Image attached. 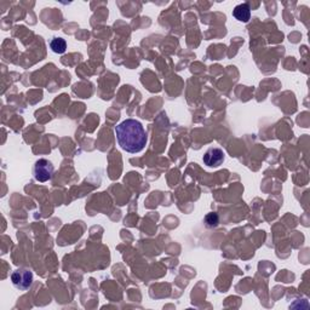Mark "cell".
Listing matches in <instances>:
<instances>
[{
    "mask_svg": "<svg viewBox=\"0 0 310 310\" xmlns=\"http://www.w3.org/2000/svg\"><path fill=\"white\" fill-rule=\"evenodd\" d=\"M11 281L20 291H27L33 285V273L27 269H18L11 274Z\"/></svg>",
    "mask_w": 310,
    "mask_h": 310,
    "instance_id": "cell-2",
    "label": "cell"
},
{
    "mask_svg": "<svg viewBox=\"0 0 310 310\" xmlns=\"http://www.w3.org/2000/svg\"><path fill=\"white\" fill-rule=\"evenodd\" d=\"M232 16L240 22H248L251 18V10L248 4H239L238 6H235V9L232 10Z\"/></svg>",
    "mask_w": 310,
    "mask_h": 310,
    "instance_id": "cell-5",
    "label": "cell"
},
{
    "mask_svg": "<svg viewBox=\"0 0 310 310\" xmlns=\"http://www.w3.org/2000/svg\"><path fill=\"white\" fill-rule=\"evenodd\" d=\"M50 48L55 53H65L67 50V43L62 38H53L50 42Z\"/></svg>",
    "mask_w": 310,
    "mask_h": 310,
    "instance_id": "cell-6",
    "label": "cell"
},
{
    "mask_svg": "<svg viewBox=\"0 0 310 310\" xmlns=\"http://www.w3.org/2000/svg\"><path fill=\"white\" fill-rule=\"evenodd\" d=\"M118 143L127 153L136 154L144 149L147 144V133L138 120L126 119L115 127Z\"/></svg>",
    "mask_w": 310,
    "mask_h": 310,
    "instance_id": "cell-1",
    "label": "cell"
},
{
    "mask_svg": "<svg viewBox=\"0 0 310 310\" xmlns=\"http://www.w3.org/2000/svg\"><path fill=\"white\" fill-rule=\"evenodd\" d=\"M224 153L220 148H210L204 155V163L208 167H218L223 164Z\"/></svg>",
    "mask_w": 310,
    "mask_h": 310,
    "instance_id": "cell-4",
    "label": "cell"
},
{
    "mask_svg": "<svg viewBox=\"0 0 310 310\" xmlns=\"http://www.w3.org/2000/svg\"><path fill=\"white\" fill-rule=\"evenodd\" d=\"M53 171H55V168H53V165L51 161L46 159H39L34 165V170H33V172H34L35 180L44 183V182H48L49 180H51Z\"/></svg>",
    "mask_w": 310,
    "mask_h": 310,
    "instance_id": "cell-3",
    "label": "cell"
},
{
    "mask_svg": "<svg viewBox=\"0 0 310 310\" xmlns=\"http://www.w3.org/2000/svg\"><path fill=\"white\" fill-rule=\"evenodd\" d=\"M205 222H206L207 227L215 228L220 223V218H218L217 214H208L206 217H205Z\"/></svg>",
    "mask_w": 310,
    "mask_h": 310,
    "instance_id": "cell-7",
    "label": "cell"
}]
</instances>
